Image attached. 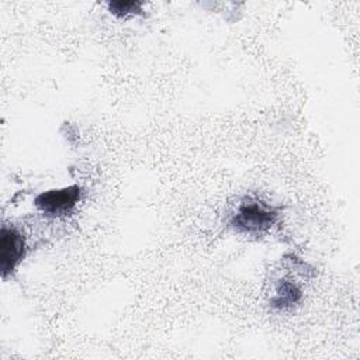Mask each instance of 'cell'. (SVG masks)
<instances>
[{"mask_svg":"<svg viewBox=\"0 0 360 360\" xmlns=\"http://www.w3.org/2000/svg\"><path fill=\"white\" fill-rule=\"evenodd\" d=\"M27 253L25 236L14 225H3L0 231V270L3 278L13 274Z\"/></svg>","mask_w":360,"mask_h":360,"instance_id":"cell-3","label":"cell"},{"mask_svg":"<svg viewBox=\"0 0 360 360\" xmlns=\"http://www.w3.org/2000/svg\"><path fill=\"white\" fill-rule=\"evenodd\" d=\"M302 298V291L292 280H280L274 288V294L270 298V305L276 309L284 311L292 308Z\"/></svg>","mask_w":360,"mask_h":360,"instance_id":"cell-4","label":"cell"},{"mask_svg":"<svg viewBox=\"0 0 360 360\" xmlns=\"http://www.w3.org/2000/svg\"><path fill=\"white\" fill-rule=\"evenodd\" d=\"M108 11L118 17H128V15H138L142 14V1H134V0H118V1H110L107 3Z\"/></svg>","mask_w":360,"mask_h":360,"instance_id":"cell-5","label":"cell"},{"mask_svg":"<svg viewBox=\"0 0 360 360\" xmlns=\"http://www.w3.org/2000/svg\"><path fill=\"white\" fill-rule=\"evenodd\" d=\"M278 210L257 197H245L232 214L229 225L248 236H262L278 221Z\"/></svg>","mask_w":360,"mask_h":360,"instance_id":"cell-1","label":"cell"},{"mask_svg":"<svg viewBox=\"0 0 360 360\" xmlns=\"http://www.w3.org/2000/svg\"><path fill=\"white\" fill-rule=\"evenodd\" d=\"M83 188L77 184H72L62 188H52L38 194L34 200L35 207L48 217L59 218L68 217L73 212L77 202L80 201Z\"/></svg>","mask_w":360,"mask_h":360,"instance_id":"cell-2","label":"cell"}]
</instances>
